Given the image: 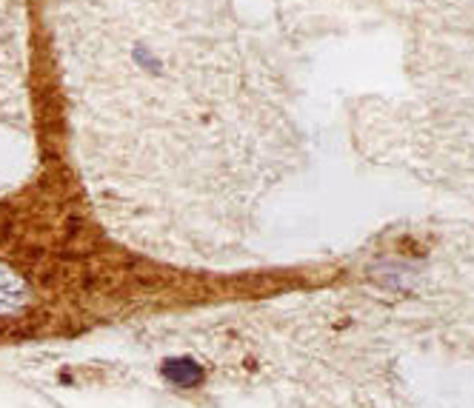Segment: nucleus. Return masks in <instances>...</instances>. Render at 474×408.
Instances as JSON below:
<instances>
[{
  "label": "nucleus",
  "mask_w": 474,
  "mask_h": 408,
  "mask_svg": "<svg viewBox=\"0 0 474 408\" xmlns=\"http://www.w3.org/2000/svg\"><path fill=\"white\" fill-rule=\"evenodd\" d=\"M163 377L169 380V382H174V385H180V388H191V385H197L200 380H203V368H200V363H194L191 357H172V360H166L163 363Z\"/></svg>",
  "instance_id": "nucleus-1"
}]
</instances>
